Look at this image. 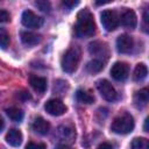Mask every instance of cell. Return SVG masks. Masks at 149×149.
<instances>
[{
    "label": "cell",
    "instance_id": "cell-17",
    "mask_svg": "<svg viewBox=\"0 0 149 149\" xmlns=\"http://www.w3.org/2000/svg\"><path fill=\"white\" fill-rule=\"evenodd\" d=\"M6 113L9 116V119H12L13 121L20 122L23 119V112H22V109L17 108V107H10L6 111Z\"/></svg>",
    "mask_w": 149,
    "mask_h": 149
},
{
    "label": "cell",
    "instance_id": "cell-22",
    "mask_svg": "<svg viewBox=\"0 0 149 149\" xmlns=\"http://www.w3.org/2000/svg\"><path fill=\"white\" fill-rule=\"evenodd\" d=\"M36 6L42 10V12H49L50 10V3L47 1H37Z\"/></svg>",
    "mask_w": 149,
    "mask_h": 149
},
{
    "label": "cell",
    "instance_id": "cell-23",
    "mask_svg": "<svg viewBox=\"0 0 149 149\" xmlns=\"http://www.w3.org/2000/svg\"><path fill=\"white\" fill-rule=\"evenodd\" d=\"M26 149H45V146L43 143H34V142H29L26 146Z\"/></svg>",
    "mask_w": 149,
    "mask_h": 149
},
{
    "label": "cell",
    "instance_id": "cell-20",
    "mask_svg": "<svg viewBox=\"0 0 149 149\" xmlns=\"http://www.w3.org/2000/svg\"><path fill=\"white\" fill-rule=\"evenodd\" d=\"M102 68H104V63H102L100 59H93V61H91L90 63H87V65H86L87 71L91 72V73L99 72V71L102 70Z\"/></svg>",
    "mask_w": 149,
    "mask_h": 149
},
{
    "label": "cell",
    "instance_id": "cell-14",
    "mask_svg": "<svg viewBox=\"0 0 149 149\" xmlns=\"http://www.w3.org/2000/svg\"><path fill=\"white\" fill-rule=\"evenodd\" d=\"M21 40L27 45H35L41 41V37L37 34H34L31 31H22L21 33Z\"/></svg>",
    "mask_w": 149,
    "mask_h": 149
},
{
    "label": "cell",
    "instance_id": "cell-13",
    "mask_svg": "<svg viewBox=\"0 0 149 149\" xmlns=\"http://www.w3.org/2000/svg\"><path fill=\"white\" fill-rule=\"evenodd\" d=\"M30 85L31 87L38 92V93H43L47 90V79L43 77H38V76H33L30 77Z\"/></svg>",
    "mask_w": 149,
    "mask_h": 149
},
{
    "label": "cell",
    "instance_id": "cell-3",
    "mask_svg": "<svg viewBox=\"0 0 149 149\" xmlns=\"http://www.w3.org/2000/svg\"><path fill=\"white\" fill-rule=\"evenodd\" d=\"M112 132L116 134H128L134 129V119L130 114L126 113L118 118H115L112 121L111 125Z\"/></svg>",
    "mask_w": 149,
    "mask_h": 149
},
{
    "label": "cell",
    "instance_id": "cell-10",
    "mask_svg": "<svg viewBox=\"0 0 149 149\" xmlns=\"http://www.w3.org/2000/svg\"><path fill=\"white\" fill-rule=\"evenodd\" d=\"M136 21H137V20H136V14L134 13V10L126 8V9L122 12V14H121V23H122L126 28H129V29L135 28Z\"/></svg>",
    "mask_w": 149,
    "mask_h": 149
},
{
    "label": "cell",
    "instance_id": "cell-11",
    "mask_svg": "<svg viewBox=\"0 0 149 149\" xmlns=\"http://www.w3.org/2000/svg\"><path fill=\"white\" fill-rule=\"evenodd\" d=\"M31 127H33V130L35 133L40 134V135H47L49 133V129H50L49 122L47 120H44L43 118H41V116L35 118Z\"/></svg>",
    "mask_w": 149,
    "mask_h": 149
},
{
    "label": "cell",
    "instance_id": "cell-2",
    "mask_svg": "<svg viewBox=\"0 0 149 149\" xmlns=\"http://www.w3.org/2000/svg\"><path fill=\"white\" fill-rule=\"evenodd\" d=\"M80 61V50L78 47L69 48L62 57V69L66 73H72L77 70Z\"/></svg>",
    "mask_w": 149,
    "mask_h": 149
},
{
    "label": "cell",
    "instance_id": "cell-28",
    "mask_svg": "<svg viewBox=\"0 0 149 149\" xmlns=\"http://www.w3.org/2000/svg\"><path fill=\"white\" fill-rule=\"evenodd\" d=\"M143 21H144V26H148V12H144V16H143Z\"/></svg>",
    "mask_w": 149,
    "mask_h": 149
},
{
    "label": "cell",
    "instance_id": "cell-18",
    "mask_svg": "<svg viewBox=\"0 0 149 149\" xmlns=\"http://www.w3.org/2000/svg\"><path fill=\"white\" fill-rule=\"evenodd\" d=\"M148 99H149V92L147 88H142L135 94V102H137V105L144 106L148 102Z\"/></svg>",
    "mask_w": 149,
    "mask_h": 149
},
{
    "label": "cell",
    "instance_id": "cell-9",
    "mask_svg": "<svg viewBox=\"0 0 149 149\" xmlns=\"http://www.w3.org/2000/svg\"><path fill=\"white\" fill-rule=\"evenodd\" d=\"M134 45V41L133 38L127 35V34H122L118 37L116 40V49L120 54H128L132 51Z\"/></svg>",
    "mask_w": 149,
    "mask_h": 149
},
{
    "label": "cell",
    "instance_id": "cell-5",
    "mask_svg": "<svg viewBox=\"0 0 149 149\" xmlns=\"http://www.w3.org/2000/svg\"><path fill=\"white\" fill-rule=\"evenodd\" d=\"M97 88H98L99 93L101 94V97L105 100L114 101L116 99V91H115V88L112 86V84L108 80L101 79V80L97 81Z\"/></svg>",
    "mask_w": 149,
    "mask_h": 149
},
{
    "label": "cell",
    "instance_id": "cell-27",
    "mask_svg": "<svg viewBox=\"0 0 149 149\" xmlns=\"http://www.w3.org/2000/svg\"><path fill=\"white\" fill-rule=\"evenodd\" d=\"M55 149H73V148H71L70 146H66V144H59Z\"/></svg>",
    "mask_w": 149,
    "mask_h": 149
},
{
    "label": "cell",
    "instance_id": "cell-15",
    "mask_svg": "<svg viewBox=\"0 0 149 149\" xmlns=\"http://www.w3.org/2000/svg\"><path fill=\"white\" fill-rule=\"evenodd\" d=\"M148 74V69L147 66L143 64V63H140L135 66V70H134V80L136 81H141L143 80Z\"/></svg>",
    "mask_w": 149,
    "mask_h": 149
},
{
    "label": "cell",
    "instance_id": "cell-24",
    "mask_svg": "<svg viewBox=\"0 0 149 149\" xmlns=\"http://www.w3.org/2000/svg\"><path fill=\"white\" fill-rule=\"evenodd\" d=\"M8 20H9V13H8L7 10L0 9V23L7 22Z\"/></svg>",
    "mask_w": 149,
    "mask_h": 149
},
{
    "label": "cell",
    "instance_id": "cell-12",
    "mask_svg": "<svg viewBox=\"0 0 149 149\" xmlns=\"http://www.w3.org/2000/svg\"><path fill=\"white\" fill-rule=\"evenodd\" d=\"M6 141L12 147H19L22 142V133L19 129H10L6 135Z\"/></svg>",
    "mask_w": 149,
    "mask_h": 149
},
{
    "label": "cell",
    "instance_id": "cell-29",
    "mask_svg": "<svg viewBox=\"0 0 149 149\" xmlns=\"http://www.w3.org/2000/svg\"><path fill=\"white\" fill-rule=\"evenodd\" d=\"M3 126H5V122H3V119H2V116L0 115V132L3 129Z\"/></svg>",
    "mask_w": 149,
    "mask_h": 149
},
{
    "label": "cell",
    "instance_id": "cell-6",
    "mask_svg": "<svg viewBox=\"0 0 149 149\" xmlns=\"http://www.w3.org/2000/svg\"><path fill=\"white\" fill-rule=\"evenodd\" d=\"M21 21L22 24L27 28H40L43 24V19L31 10H24L22 13Z\"/></svg>",
    "mask_w": 149,
    "mask_h": 149
},
{
    "label": "cell",
    "instance_id": "cell-8",
    "mask_svg": "<svg viewBox=\"0 0 149 149\" xmlns=\"http://www.w3.org/2000/svg\"><path fill=\"white\" fill-rule=\"evenodd\" d=\"M44 109L50 114V115H54V116H59L62 114L65 113L66 111V106L63 104L62 100L59 99H50L45 102L44 105Z\"/></svg>",
    "mask_w": 149,
    "mask_h": 149
},
{
    "label": "cell",
    "instance_id": "cell-16",
    "mask_svg": "<svg viewBox=\"0 0 149 149\" xmlns=\"http://www.w3.org/2000/svg\"><path fill=\"white\" fill-rule=\"evenodd\" d=\"M76 98L79 102H83V104H92L94 101V97L90 92L84 90H78L76 92Z\"/></svg>",
    "mask_w": 149,
    "mask_h": 149
},
{
    "label": "cell",
    "instance_id": "cell-7",
    "mask_svg": "<svg viewBox=\"0 0 149 149\" xmlns=\"http://www.w3.org/2000/svg\"><path fill=\"white\" fill-rule=\"evenodd\" d=\"M128 74H129V66L127 63L116 62L113 64V66L111 69V76L113 77V79H115L118 81H122V80L127 79Z\"/></svg>",
    "mask_w": 149,
    "mask_h": 149
},
{
    "label": "cell",
    "instance_id": "cell-21",
    "mask_svg": "<svg viewBox=\"0 0 149 149\" xmlns=\"http://www.w3.org/2000/svg\"><path fill=\"white\" fill-rule=\"evenodd\" d=\"M9 42H10V40H9L8 33L5 29L0 28V48L1 49H6L9 45Z\"/></svg>",
    "mask_w": 149,
    "mask_h": 149
},
{
    "label": "cell",
    "instance_id": "cell-4",
    "mask_svg": "<svg viewBox=\"0 0 149 149\" xmlns=\"http://www.w3.org/2000/svg\"><path fill=\"white\" fill-rule=\"evenodd\" d=\"M100 20H101L104 28L107 31H113L119 24V16H118L116 12L112 10V9L102 10L100 14Z\"/></svg>",
    "mask_w": 149,
    "mask_h": 149
},
{
    "label": "cell",
    "instance_id": "cell-1",
    "mask_svg": "<svg viewBox=\"0 0 149 149\" xmlns=\"http://www.w3.org/2000/svg\"><path fill=\"white\" fill-rule=\"evenodd\" d=\"M76 34L79 37H90L95 33V23L93 15L87 10L83 9L77 15V22L74 26Z\"/></svg>",
    "mask_w": 149,
    "mask_h": 149
},
{
    "label": "cell",
    "instance_id": "cell-25",
    "mask_svg": "<svg viewBox=\"0 0 149 149\" xmlns=\"http://www.w3.org/2000/svg\"><path fill=\"white\" fill-rule=\"evenodd\" d=\"M98 149H114V148H113L112 144H109L107 142H102V143H100L98 146Z\"/></svg>",
    "mask_w": 149,
    "mask_h": 149
},
{
    "label": "cell",
    "instance_id": "cell-19",
    "mask_svg": "<svg viewBox=\"0 0 149 149\" xmlns=\"http://www.w3.org/2000/svg\"><path fill=\"white\" fill-rule=\"evenodd\" d=\"M130 149H149V142L144 137H136L133 140Z\"/></svg>",
    "mask_w": 149,
    "mask_h": 149
},
{
    "label": "cell",
    "instance_id": "cell-26",
    "mask_svg": "<svg viewBox=\"0 0 149 149\" xmlns=\"http://www.w3.org/2000/svg\"><path fill=\"white\" fill-rule=\"evenodd\" d=\"M78 3H79V1H63V5L69 7V8H72L74 6H77Z\"/></svg>",
    "mask_w": 149,
    "mask_h": 149
}]
</instances>
